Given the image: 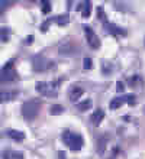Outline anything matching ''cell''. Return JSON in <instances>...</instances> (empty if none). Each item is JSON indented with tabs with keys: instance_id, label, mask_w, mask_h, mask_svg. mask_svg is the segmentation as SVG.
<instances>
[{
	"instance_id": "5bb4252c",
	"label": "cell",
	"mask_w": 145,
	"mask_h": 159,
	"mask_svg": "<svg viewBox=\"0 0 145 159\" xmlns=\"http://www.w3.org/2000/svg\"><path fill=\"white\" fill-rule=\"evenodd\" d=\"M106 143H108V136H102L97 142V153L99 155H103L104 149H106Z\"/></svg>"
},
{
	"instance_id": "ac0fdd59",
	"label": "cell",
	"mask_w": 145,
	"mask_h": 159,
	"mask_svg": "<svg viewBox=\"0 0 145 159\" xmlns=\"http://www.w3.org/2000/svg\"><path fill=\"white\" fill-rule=\"evenodd\" d=\"M91 15V2H84L83 4V10H81V16L89 17Z\"/></svg>"
},
{
	"instance_id": "2e32d148",
	"label": "cell",
	"mask_w": 145,
	"mask_h": 159,
	"mask_svg": "<svg viewBox=\"0 0 145 159\" xmlns=\"http://www.w3.org/2000/svg\"><path fill=\"white\" fill-rule=\"evenodd\" d=\"M54 22L57 23L58 26H64V25H67V23L70 22V17H68V15H60V16H57L54 19Z\"/></svg>"
},
{
	"instance_id": "8992f818",
	"label": "cell",
	"mask_w": 145,
	"mask_h": 159,
	"mask_svg": "<svg viewBox=\"0 0 145 159\" xmlns=\"http://www.w3.org/2000/svg\"><path fill=\"white\" fill-rule=\"evenodd\" d=\"M84 28V34H86V39H87V43L90 45V48H93V49H97L100 46V39L99 36L94 34V30L91 29L90 26H83Z\"/></svg>"
},
{
	"instance_id": "6da1fadb",
	"label": "cell",
	"mask_w": 145,
	"mask_h": 159,
	"mask_svg": "<svg viewBox=\"0 0 145 159\" xmlns=\"http://www.w3.org/2000/svg\"><path fill=\"white\" fill-rule=\"evenodd\" d=\"M39 110H41V100L32 98V100L23 103V106H22V116L29 121L35 120L36 116L39 114Z\"/></svg>"
},
{
	"instance_id": "9a60e30c",
	"label": "cell",
	"mask_w": 145,
	"mask_h": 159,
	"mask_svg": "<svg viewBox=\"0 0 145 159\" xmlns=\"http://www.w3.org/2000/svg\"><path fill=\"white\" fill-rule=\"evenodd\" d=\"M60 52H61L62 55H71L73 48H71L70 42H64V43H61V45H60Z\"/></svg>"
},
{
	"instance_id": "4316f807",
	"label": "cell",
	"mask_w": 145,
	"mask_h": 159,
	"mask_svg": "<svg viewBox=\"0 0 145 159\" xmlns=\"http://www.w3.org/2000/svg\"><path fill=\"white\" fill-rule=\"evenodd\" d=\"M32 41H33V36H28L26 38V43H32Z\"/></svg>"
},
{
	"instance_id": "ba28073f",
	"label": "cell",
	"mask_w": 145,
	"mask_h": 159,
	"mask_svg": "<svg viewBox=\"0 0 145 159\" xmlns=\"http://www.w3.org/2000/svg\"><path fill=\"white\" fill-rule=\"evenodd\" d=\"M103 119H104V111L102 109H97L94 113L90 116V121L94 126H99L100 123H102V120H103Z\"/></svg>"
},
{
	"instance_id": "7402d4cb",
	"label": "cell",
	"mask_w": 145,
	"mask_h": 159,
	"mask_svg": "<svg viewBox=\"0 0 145 159\" xmlns=\"http://www.w3.org/2000/svg\"><path fill=\"white\" fill-rule=\"evenodd\" d=\"M83 68L84 70H91L93 68V61L90 58H84L83 59Z\"/></svg>"
},
{
	"instance_id": "3957f363",
	"label": "cell",
	"mask_w": 145,
	"mask_h": 159,
	"mask_svg": "<svg viewBox=\"0 0 145 159\" xmlns=\"http://www.w3.org/2000/svg\"><path fill=\"white\" fill-rule=\"evenodd\" d=\"M61 83V80L57 81V83H45V81H39L36 83L35 88L36 91L41 94V96H45V97H57L58 96V90H57V85Z\"/></svg>"
},
{
	"instance_id": "7a4b0ae2",
	"label": "cell",
	"mask_w": 145,
	"mask_h": 159,
	"mask_svg": "<svg viewBox=\"0 0 145 159\" xmlns=\"http://www.w3.org/2000/svg\"><path fill=\"white\" fill-rule=\"evenodd\" d=\"M62 142L65 143L71 151L79 152L80 149L83 148L84 140H83V138H81V134L73 133V132H70V130H65V132L62 133Z\"/></svg>"
},
{
	"instance_id": "5b68a950",
	"label": "cell",
	"mask_w": 145,
	"mask_h": 159,
	"mask_svg": "<svg viewBox=\"0 0 145 159\" xmlns=\"http://www.w3.org/2000/svg\"><path fill=\"white\" fill-rule=\"evenodd\" d=\"M17 78V72L13 68V61H9L4 65V70L2 72V78H0V84L3 83H9V81H15Z\"/></svg>"
},
{
	"instance_id": "ffe728a7",
	"label": "cell",
	"mask_w": 145,
	"mask_h": 159,
	"mask_svg": "<svg viewBox=\"0 0 145 159\" xmlns=\"http://www.w3.org/2000/svg\"><path fill=\"white\" fill-rule=\"evenodd\" d=\"M62 111H64V107H62V106H60V104L51 106V109H50V113L54 114V116H58V114H61Z\"/></svg>"
},
{
	"instance_id": "9c48e42d",
	"label": "cell",
	"mask_w": 145,
	"mask_h": 159,
	"mask_svg": "<svg viewBox=\"0 0 145 159\" xmlns=\"http://www.w3.org/2000/svg\"><path fill=\"white\" fill-rule=\"evenodd\" d=\"M6 134H7L10 139H13V140H16V142H22L23 139H25V133L23 132H21V130H13V129H9L7 132H6Z\"/></svg>"
},
{
	"instance_id": "8fae6325",
	"label": "cell",
	"mask_w": 145,
	"mask_h": 159,
	"mask_svg": "<svg viewBox=\"0 0 145 159\" xmlns=\"http://www.w3.org/2000/svg\"><path fill=\"white\" fill-rule=\"evenodd\" d=\"M17 93H12V91H7V90H0V101L4 103V101H10L15 98Z\"/></svg>"
},
{
	"instance_id": "30bf717a",
	"label": "cell",
	"mask_w": 145,
	"mask_h": 159,
	"mask_svg": "<svg viewBox=\"0 0 145 159\" xmlns=\"http://www.w3.org/2000/svg\"><path fill=\"white\" fill-rule=\"evenodd\" d=\"M70 100L71 101H75V100H79L80 97L83 96V88H80V87H71L70 90Z\"/></svg>"
},
{
	"instance_id": "7c38bea8",
	"label": "cell",
	"mask_w": 145,
	"mask_h": 159,
	"mask_svg": "<svg viewBox=\"0 0 145 159\" xmlns=\"http://www.w3.org/2000/svg\"><path fill=\"white\" fill-rule=\"evenodd\" d=\"M123 103H125V97H115V98H113V100H110V103H109V109H110V110L119 109Z\"/></svg>"
},
{
	"instance_id": "cb8c5ba5",
	"label": "cell",
	"mask_w": 145,
	"mask_h": 159,
	"mask_svg": "<svg viewBox=\"0 0 145 159\" xmlns=\"http://www.w3.org/2000/svg\"><path fill=\"white\" fill-rule=\"evenodd\" d=\"M116 91H118V93H123L125 91V83L118 81V83H116Z\"/></svg>"
},
{
	"instance_id": "44dd1931",
	"label": "cell",
	"mask_w": 145,
	"mask_h": 159,
	"mask_svg": "<svg viewBox=\"0 0 145 159\" xmlns=\"http://www.w3.org/2000/svg\"><path fill=\"white\" fill-rule=\"evenodd\" d=\"M41 7H42V13H50L51 12V2L48 0H42L41 2Z\"/></svg>"
},
{
	"instance_id": "d6986e66",
	"label": "cell",
	"mask_w": 145,
	"mask_h": 159,
	"mask_svg": "<svg viewBox=\"0 0 145 159\" xmlns=\"http://www.w3.org/2000/svg\"><path fill=\"white\" fill-rule=\"evenodd\" d=\"M97 19H100L103 23L108 22V16H106V13H104L103 6H99V7H97Z\"/></svg>"
},
{
	"instance_id": "4fadbf2b",
	"label": "cell",
	"mask_w": 145,
	"mask_h": 159,
	"mask_svg": "<svg viewBox=\"0 0 145 159\" xmlns=\"http://www.w3.org/2000/svg\"><path fill=\"white\" fill-rule=\"evenodd\" d=\"M91 104H93L91 100L87 98V100H83V101H80V103H77L75 107H77V110H80V111H87V110L91 109Z\"/></svg>"
},
{
	"instance_id": "603a6c76",
	"label": "cell",
	"mask_w": 145,
	"mask_h": 159,
	"mask_svg": "<svg viewBox=\"0 0 145 159\" xmlns=\"http://www.w3.org/2000/svg\"><path fill=\"white\" fill-rule=\"evenodd\" d=\"M125 100H128L126 103H128L129 106H135V103H137V101H135V96H133V94H128V96H125Z\"/></svg>"
},
{
	"instance_id": "d4e9b609",
	"label": "cell",
	"mask_w": 145,
	"mask_h": 159,
	"mask_svg": "<svg viewBox=\"0 0 145 159\" xmlns=\"http://www.w3.org/2000/svg\"><path fill=\"white\" fill-rule=\"evenodd\" d=\"M52 20H54V19H50V20H46L45 23H44V25L41 26V30H42V32H46V29H48V26H50V23H51Z\"/></svg>"
},
{
	"instance_id": "e0dca14e",
	"label": "cell",
	"mask_w": 145,
	"mask_h": 159,
	"mask_svg": "<svg viewBox=\"0 0 145 159\" xmlns=\"http://www.w3.org/2000/svg\"><path fill=\"white\" fill-rule=\"evenodd\" d=\"M10 36V29L9 28H0V42H7Z\"/></svg>"
},
{
	"instance_id": "484cf974",
	"label": "cell",
	"mask_w": 145,
	"mask_h": 159,
	"mask_svg": "<svg viewBox=\"0 0 145 159\" xmlns=\"http://www.w3.org/2000/svg\"><path fill=\"white\" fill-rule=\"evenodd\" d=\"M58 156H60V159H65V153H64L62 151L58 152Z\"/></svg>"
},
{
	"instance_id": "52a82bcc",
	"label": "cell",
	"mask_w": 145,
	"mask_h": 159,
	"mask_svg": "<svg viewBox=\"0 0 145 159\" xmlns=\"http://www.w3.org/2000/svg\"><path fill=\"white\" fill-rule=\"evenodd\" d=\"M104 28L108 29V32H110L112 35H116V36H125V35H126V30L122 29L120 26H116L115 23L106 22V23H104Z\"/></svg>"
},
{
	"instance_id": "277c9868",
	"label": "cell",
	"mask_w": 145,
	"mask_h": 159,
	"mask_svg": "<svg viewBox=\"0 0 145 159\" xmlns=\"http://www.w3.org/2000/svg\"><path fill=\"white\" fill-rule=\"evenodd\" d=\"M32 65H33V70L39 72V71H45V70L51 68L54 65V62H51L45 55L39 54V55H35L32 58Z\"/></svg>"
}]
</instances>
